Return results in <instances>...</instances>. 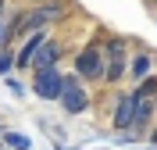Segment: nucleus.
<instances>
[{
	"label": "nucleus",
	"instance_id": "obj_1",
	"mask_svg": "<svg viewBox=\"0 0 157 150\" xmlns=\"http://www.w3.org/2000/svg\"><path fill=\"white\" fill-rule=\"evenodd\" d=\"M71 11H68V0H43V4H32L25 11H11V29L7 36L11 40H25L32 32H43L50 25L64 21Z\"/></svg>",
	"mask_w": 157,
	"mask_h": 150
},
{
	"label": "nucleus",
	"instance_id": "obj_2",
	"mask_svg": "<svg viewBox=\"0 0 157 150\" xmlns=\"http://www.w3.org/2000/svg\"><path fill=\"white\" fill-rule=\"evenodd\" d=\"M121 79H128V43L125 36H107V43H104V82L114 86Z\"/></svg>",
	"mask_w": 157,
	"mask_h": 150
},
{
	"label": "nucleus",
	"instance_id": "obj_3",
	"mask_svg": "<svg viewBox=\"0 0 157 150\" xmlns=\"http://www.w3.org/2000/svg\"><path fill=\"white\" fill-rule=\"evenodd\" d=\"M75 75L82 82H104V43L93 40L82 50H75Z\"/></svg>",
	"mask_w": 157,
	"mask_h": 150
},
{
	"label": "nucleus",
	"instance_id": "obj_4",
	"mask_svg": "<svg viewBox=\"0 0 157 150\" xmlns=\"http://www.w3.org/2000/svg\"><path fill=\"white\" fill-rule=\"evenodd\" d=\"M57 104L64 107V114H86V111H89V104H93L89 86L78 79L75 71H71V75H64V90H61Z\"/></svg>",
	"mask_w": 157,
	"mask_h": 150
},
{
	"label": "nucleus",
	"instance_id": "obj_5",
	"mask_svg": "<svg viewBox=\"0 0 157 150\" xmlns=\"http://www.w3.org/2000/svg\"><path fill=\"white\" fill-rule=\"evenodd\" d=\"M29 90H32L36 100H57L61 90H64V71H61L57 64H54V68H36Z\"/></svg>",
	"mask_w": 157,
	"mask_h": 150
},
{
	"label": "nucleus",
	"instance_id": "obj_6",
	"mask_svg": "<svg viewBox=\"0 0 157 150\" xmlns=\"http://www.w3.org/2000/svg\"><path fill=\"white\" fill-rule=\"evenodd\" d=\"M50 32L43 29V32H32V36H25L21 40V47L14 50V68L18 71H32V61H36V50L43 47V40H47Z\"/></svg>",
	"mask_w": 157,
	"mask_h": 150
},
{
	"label": "nucleus",
	"instance_id": "obj_7",
	"mask_svg": "<svg viewBox=\"0 0 157 150\" xmlns=\"http://www.w3.org/2000/svg\"><path fill=\"white\" fill-rule=\"evenodd\" d=\"M61 57H64V43H61L57 36H47V40H43V47L36 50L32 71H36V68H54V64H61Z\"/></svg>",
	"mask_w": 157,
	"mask_h": 150
},
{
	"label": "nucleus",
	"instance_id": "obj_8",
	"mask_svg": "<svg viewBox=\"0 0 157 150\" xmlns=\"http://www.w3.org/2000/svg\"><path fill=\"white\" fill-rule=\"evenodd\" d=\"M132 111H136V93H118L114 100V129L118 132H132Z\"/></svg>",
	"mask_w": 157,
	"mask_h": 150
},
{
	"label": "nucleus",
	"instance_id": "obj_9",
	"mask_svg": "<svg viewBox=\"0 0 157 150\" xmlns=\"http://www.w3.org/2000/svg\"><path fill=\"white\" fill-rule=\"evenodd\" d=\"M154 111L157 104L150 97H136V111H132V132H150L154 125Z\"/></svg>",
	"mask_w": 157,
	"mask_h": 150
},
{
	"label": "nucleus",
	"instance_id": "obj_10",
	"mask_svg": "<svg viewBox=\"0 0 157 150\" xmlns=\"http://www.w3.org/2000/svg\"><path fill=\"white\" fill-rule=\"evenodd\" d=\"M147 75H154V54H147V50H136V54L128 57V79L139 82V79H147Z\"/></svg>",
	"mask_w": 157,
	"mask_h": 150
},
{
	"label": "nucleus",
	"instance_id": "obj_11",
	"mask_svg": "<svg viewBox=\"0 0 157 150\" xmlns=\"http://www.w3.org/2000/svg\"><path fill=\"white\" fill-rule=\"evenodd\" d=\"M0 143L11 150H32V140L25 136V132H14V129H4L0 132Z\"/></svg>",
	"mask_w": 157,
	"mask_h": 150
},
{
	"label": "nucleus",
	"instance_id": "obj_12",
	"mask_svg": "<svg viewBox=\"0 0 157 150\" xmlns=\"http://www.w3.org/2000/svg\"><path fill=\"white\" fill-rule=\"evenodd\" d=\"M132 93H136V97H150V100H154V97H157V75H147V79H139Z\"/></svg>",
	"mask_w": 157,
	"mask_h": 150
},
{
	"label": "nucleus",
	"instance_id": "obj_13",
	"mask_svg": "<svg viewBox=\"0 0 157 150\" xmlns=\"http://www.w3.org/2000/svg\"><path fill=\"white\" fill-rule=\"evenodd\" d=\"M11 71H14V54H11V47H0V75L7 79Z\"/></svg>",
	"mask_w": 157,
	"mask_h": 150
},
{
	"label": "nucleus",
	"instance_id": "obj_14",
	"mask_svg": "<svg viewBox=\"0 0 157 150\" xmlns=\"http://www.w3.org/2000/svg\"><path fill=\"white\" fill-rule=\"evenodd\" d=\"M7 90L14 93V97H21V93H25V90H21V82H18V79H11V75H7Z\"/></svg>",
	"mask_w": 157,
	"mask_h": 150
},
{
	"label": "nucleus",
	"instance_id": "obj_15",
	"mask_svg": "<svg viewBox=\"0 0 157 150\" xmlns=\"http://www.w3.org/2000/svg\"><path fill=\"white\" fill-rule=\"evenodd\" d=\"M150 143H154V147H157V129H150Z\"/></svg>",
	"mask_w": 157,
	"mask_h": 150
},
{
	"label": "nucleus",
	"instance_id": "obj_16",
	"mask_svg": "<svg viewBox=\"0 0 157 150\" xmlns=\"http://www.w3.org/2000/svg\"><path fill=\"white\" fill-rule=\"evenodd\" d=\"M143 150H157V147H143Z\"/></svg>",
	"mask_w": 157,
	"mask_h": 150
},
{
	"label": "nucleus",
	"instance_id": "obj_17",
	"mask_svg": "<svg viewBox=\"0 0 157 150\" xmlns=\"http://www.w3.org/2000/svg\"><path fill=\"white\" fill-rule=\"evenodd\" d=\"M0 150H11V147H0Z\"/></svg>",
	"mask_w": 157,
	"mask_h": 150
},
{
	"label": "nucleus",
	"instance_id": "obj_18",
	"mask_svg": "<svg viewBox=\"0 0 157 150\" xmlns=\"http://www.w3.org/2000/svg\"><path fill=\"white\" fill-rule=\"evenodd\" d=\"M0 132H4V125H0Z\"/></svg>",
	"mask_w": 157,
	"mask_h": 150
},
{
	"label": "nucleus",
	"instance_id": "obj_19",
	"mask_svg": "<svg viewBox=\"0 0 157 150\" xmlns=\"http://www.w3.org/2000/svg\"><path fill=\"white\" fill-rule=\"evenodd\" d=\"M150 4H157V0H150Z\"/></svg>",
	"mask_w": 157,
	"mask_h": 150
},
{
	"label": "nucleus",
	"instance_id": "obj_20",
	"mask_svg": "<svg viewBox=\"0 0 157 150\" xmlns=\"http://www.w3.org/2000/svg\"><path fill=\"white\" fill-rule=\"evenodd\" d=\"M0 147H4V143H0Z\"/></svg>",
	"mask_w": 157,
	"mask_h": 150
}]
</instances>
